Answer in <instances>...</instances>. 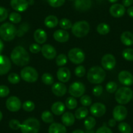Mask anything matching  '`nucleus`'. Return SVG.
<instances>
[{
	"mask_svg": "<svg viewBox=\"0 0 133 133\" xmlns=\"http://www.w3.org/2000/svg\"><path fill=\"white\" fill-rule=\"evenodd\" d=\"M11 59L15 65L18 66H24L29 62L30 56L24 47L18 46L12 50L11 54Z\"/></svg>",
	"mask_w": 133,
	"mask_h": 133,
	"instance_id": "obj_1",
	"label": "nucleus"
},
{
	"mask_svg": "<svg viewBox=\"0 0 133 133\" xmlns=\"http://www.w3.org/2000/svg\"><path fill=\"white\" fill-rule=\"evenodd\" d=\"M106 77V72L104 69L99 66L91 67L88 71L87 78L90 83L93 84H98L103 82Z\"/></svg>",
	"mask_w": 133,
	"mask_h": 133,
	"instance_id": "obj_2",
	"label": "nucleus"
},
{
	"mask_svg": "<svg viewBox=\"0 0 133 133\" xmlns=\"http://www.w3.org/2000/svg\"><path fill=\"white\" fill-rule=\"evenodd\" d=\"M16 27L12 24L6 22L0 25V37L5 41H11L16 36Z\"/></svg>",
	"mask_w": 133,
	"mask_h": 133,
	"instance_id": "obj_3",
	"label": "nucleus"
},
{
	"mask_svg": "<svg viewBox=\"0 0 133 133\" xmlns=\"http://www.w3.org/2000/svg\"><path fill=\"white\" fill-rule=\"evenodd\" d=\"M40 127V122L37 119L29 117L22 123L20 130L22 133H38Z\"/></svg>",
	"mask_w": 133,
	"mask_h": 133,
	"instance_id": "obj_4",
	"label": "nucleus"
},
{
	"mask_svg": "<svg viewBox=\"0 0 133 133\" xmlns=\"http://www.w3.org/2000/svg\"><path fill=\"white\" fill-rule=\"evenodd\" d=\"M133 91L130 88L127 87L120 88L116 91L115 98L117 103L121 105L126 104L132 98Z\"/></svg>",
	"mask_w": 133,
	"mask_h": 133,
	"instance_id": "obj_5",
	"label": "nucleus"
},
{
	"mask_svg": "<svg viewBox=\"0 0 133 133\" xmlns=\"http://www.w3.org/2000/svg\"><path fill=\"white\" fill-rule=\"evenodd\" d=\"M72 33L75 37L78 38H82L85 37L90 30V26L88 22L84 21H78L75 22L72 25Z\"/></svg>",
	"mask_w": 133,
	"mask_h": 133,
	"instance_id": "obj_6",
	"label": "nucleus"
},
{
	"mask_svg": "<svg viewBox=\"0 0 133 133\" xmlns=\"http://www.w3.org/2000/svg\"><path fill=\"white\" fill-rule=\"evenodd\" d=\"M20 77L26 82L33 83L37 80L39 74L32 66H25L20 72Z\"/></svg>",
	"mask_w": 133,
	"mask_h": 133,
	"instance_id": "obj_7",
	"label": "nucleus"
},
{
	"mask_svg": "<svg viewBox=\"0 0 133 133\" xmlns=\"http://www.w3.org/2000/svg\"><path fill=\"white\" fill-rule=\"evenodd\" d=\"M68 57L71 62L78 65L84 62L85 59V54L80 48H74L69 51Z\"/></svg>",
	"mask_w": 133,
	"mask_h": 133,
	"instance_id": "obj_8",
	"label": "nucleus"
},
{
	"mask_svg": "<svg viewBox=\"0 0 133 133\" xmlns=\"http://www.w3.org/2000/svg\"><path fill=\"white\" fill-rule=\"evenodd\" d=\"M85 91V87L80 82H75L71 84L69 88V93L73 97H81Z\"/></svg>",
	"mask_w": 133,
	"mask_h": 133,
	"instance_id": "obj_9",
	"label": "nucleus"
},
{
	"mask_svg": "<svg viewBox=\"0 0 133 133\" xmlns=\"http://www.w3.org/2000/svg\"><path fill=\"white\" fill-rule=\"evenodd\" d=\"M21 107V101L17 97L12 96L7 98V100L6 101V107L10 112H18V110H20Z\"/></svg>",
	"mask_w": 133,
	"mask_h": 133,
	"instance_id": "obj_10",
	"label": "nucleus"
},
{
	"mask_svg": "<svg viewBox=\"0 0 133 133\" xmlns=\"http://www.w3.org/2000/svg\"><path fill=\"white\" fill-rule=\"evenodd\" d=\"M116 64V60L114 56L110 54H105L101 59V65L103 68L105 70L113 69Z\"/></svg>",
	"mask_w": 133,
	"mask_h": 133,
	"instance_id": "obj_11",
	"label": "nucleus"
},
{
	"mask_svg": "<svg viewBox=\"0 0 133 133\" xmlns=\"http://www.w3.org/2000/svg\"><path fill=\"white\" fill-rule=\"evenodd\" d=\"M107 108L105 105L101 103H95L90 107V112L93 116L97 117H102L105 114Z\"/></svg>",
	"mask_w": 133,
	"mask_h": 133,
	"instance_id": "obj_12",
	"label": "nucleus"
},
{
	"mask_svg": "<svg viewBox=\"0 0 133 133\" xmlns=\"http://www.w3.org/2000/svg\"><path fill=\"white\" fill-rule=\"evenodd\" d=\"M127 110L124 106H116L113 110L114 119L116 121H122L127 117Z\"/></svg>",
	"mask_w": 133,
	"mask_h": 133,
	"instance_id": "obj_13",
	"label": "nucleus"
},
{
	"mask_svg": "<svg viewBox=\"0 0 133 133\" xmlns=\"http://www.w3.org/2000/svg\"><path fill=\"white\" fill-rule=\"evenodd\" d=\"M11 69V62L6 56L0 55V75H5Z\"/></svg>",
	"mask_w": 133,
	"mask_h": 133,
	"instance_id": "obj_14",
	"label": "nucleus"
},
{
	"mask_svg": "<svg viewBox=\"0 0 133 133\" xmlns=\"http://www.w3.org/2000/svg\"><path fill=\"white\" fill-rule=\"evenodd\" d=\"M118 80L121 84L124 85H131L133 84V76L127 71H122L119 73Z\"/></svg>",
	"mask_w": 133,
	"mask_h": 133,
	"instance_id": "obj_15",
	"label": "nucleus"
},
{
	"mask_svg": "<svg viewBox=\"0 0 133 133\" xmlns=\"http://www.w3.org/2000/svg\"><path fill=\"white\" fill-rule=\"evenodd\" d=\"M41 52L44 58L53 59L56 57L57 52L54 46L50 44H44L41 47Z\"/></svg>",
	"mask_w": 133,
	"mask_h": 133,
	"instance_id": "obj_16",
	"label": "nucleus"
},
{
	"mask_svg": "<svg viewBox=\"0 0 133 133\" xmlns=\"http://www.w3.org/2000/svg\"><path fill=\"white\" fill-rule=\"evenodd\" d=\"M11 6L17 12H24L28 9L29 3L27 0H11Z\"/></svg>",
	"mask_w": 133,
	"mask_h": 133,
	"instance_id": "obj_17",
	"label": "nucleus"
},
{
	"mask_svg": "<svg viewBox=\"0 0 133 133\" xmlns=\"http://www.w3.org/2000/svg\"><path fill=\"white\" fill-rule=\"evenodd\" d=\"M125 8L123 5L116 3L110 8V13L113 17L120 18L125 15Z\"/></svg>",
	"mask_w": 133,
	"mask_h": 133,
	"instance_id": "obj_18",
	"label": "nucleus"
},
{
	"mask_svg": "<svg viewBox=\"0 0 133 133\" xmlns=\"http://www.w3.org/2000/svg\"><path fill=\"white\" fill-rule=\"evenodd\" d=\"M71 71L66 67H60L57 72V78L61 82H67L71 78Z\"/></svg>",
	"mask_w": 133,
	"mask_h": 133,
	"instance_id": "obj_19",
	"label": "nucleus"
},
{
	"mask_svg": "<svg viewBox=\"0 0 133 133\" xmlns=\"http://www.w3.org/2000/svg\"><path fill=\"white\" fill-rule=\"evenodd\" d=\"M92 5L91 0H75V7L77 11L84 12L91 8Z\"/></svg>",
	"mask_w": 133,
	"mask_h": 133,
	"instance_id": "obj_20",
	"label": "nucleus"
},
{
	"mask_svg": "<svg viewBox=\"0 0 133 133\" xmlns=\"http://www.w3.org/2000/svg\"><path fill=\"white\" fill-rule=\"evenodd\" d=\"M54 38L59 43H66L69 39V34L64 29H58L54 33Z\"/></svg>",
	"mask_w": 133,
	"mask_h": 133,
	"instance_id": "obj_21",
	"label": "nucleus"
},
{
	"mask_svg": "<svg viewBox=\"0 0 133 133\" xmlns=\"http://www.w3.org/2000/svg\"><path fill=\"white\" fill-rule=\"evenodd\" d=\"M52 91L57 97H62L66 93V87L63 83L56 82L52 85Z\"/></svg>",
	"mask_w": 133,
	"mask_h": 133,
	"instance_id": "obj_22",
	"label": "nucleus"
},
{
	"mask_svg": "<svg viewBox=\"0 0 133 133\" xmlns=\"http://www.w3.org/2000/svg\"><path fill=\"white\" fill-rule=\"evenodd\" d=\"M33 37L37 44H44L47 39L46 33L42 29H37L34 32Z\"/></svg>",
	"mask_w": 133,
	"mask_h": 133,
	"instance_id": "obj_23",
	"label": "nucleus"
},
{
	"mask_svg": "<svg viewBox=\"0 0 133 133\" xmlns=\"http://www.w3.org/2000/svg\"><path fill=\"white\" fill-rule=\"evenodd\" d=\"M61 121L65 126L70 127L75 122V116L71 112H66L61 116Z\"/></svg>",
	"mask_w": 133,
	"mask_h": 133,
	"instance_id": "obj_24",
	"label": "nucleus"
},
{
	"mask_svg": "<svg viewBox=\"0 0 133 133\" xmlns=\"http://www.w3.org/2000/svg\"><path fill=\"white\" fill-rule=\"evenodd\" d=\"M48 133H66V129L64 125L59 123H52L48 129Z\"/></svg>",
	"mask_w": 133,
	"mask_h": 133,
	"instance_id": "obj_25",
	"label": "nucleus"
},
{
	"mask_svg": "<svg viewBox=\"0 0 133 133\" xmlns=\"http://www.w3.org/2000/svg\"><path fill=\"white\" fill-rule=\"evenodd\" d=\"M65 110V106L62 102L57 101L54 103L51 107V110L53 114L56 116H61L64 113Z\"/></svg>",
	"mask_w": 133,
	"mask_h": 133,
	"instance_id": "obj_26",
	"label": "nucleus"
},
{
	"mask_svg": "<svg viewBox=\"0 0 133 133\" xmlns=\"http://www.w3.org/2000/svg\"><path fill=\"white\" fill-rule=\"evenodd\" d=\"M121 41L124 45L131 46L133 44V34L130 31H125L121 34Z\"/></svg>",
	"mask_w": 133,
	"mask_h": 133,
	"instance_id": "obj_27",
	"label": "nucleus"
},
{
	"mask_svg": "<svg viewBox=\"0 0 133 133\" xmlns=\"http://www.w3.org/2000/svg\"><path fill=\"white\" fill-rule=\"evenodd\" d=\"M58 24V19L54 15H49L44 20V25L48 28H56Z\"/></svg>",
	"mask_w": 133,
	"mask_h": 133,
	"instance_id": "obj_28",
	"label": "nucleus"
},
{
	"mask_svg": "<svg viewBox=\"0 0 133 133\" xmlns=\"http://www.w3.org/2000/svg\"><path fill=\"white\" fill-rule=\"evenodd\" d=\"M88 113H89V111H88V108H86L85 107H80L75 111V118L79 120L88 117Z\"/></svg>",
	"mask_w": 133,
	"mask_h": 133,
	"instance_id": "obj_29",
	"label": "nucleus"
},
{
	"mask_svg": "<svg viewBox=\"0 0 133 133\" xmlns=\"http://www.w3.org/2000/svg\"><path fill=\"white\" fill-rule=\"evenodd\" d=\"M110 26L105 23H101L97 27V32L101 35H107L110 32Z\"/></svg>",
	"mask_w": 133,
	"mask_h": 133,
	"instance_id": "obj_30",
	"label": "nucleus"
},
{
	"mask_svg": "<svg viewBox=\"0 0 133 133\" xmlns=\"http://www.w3.org/2000/svg\"><path fill=\"white\" fill-rule=\"evenodd\" d=\"M96 125V120L94 117L91 116L85 117L84 121V127L87 130H91L93 128L95 127Z\"/></svg>",
	"mask_w": 133,
	"mask_h": 133,
	"instance_id": "obj_31",
	"label": "nucleus"
},
{
	"mask_svg": "<svg viewBox=\"0 0 133 133\" xmlns=\"http://www.w3.org/2000/svg\"><path fill=\"white\" fill-rule=\"evenodd\" d=\"M29 29V25L27 22L23 23L19 27L18 29L16 31V36L18 37L24 36L25 33H26L28 31Z\"/></svg>",
	"mask_w": 133,
	"mask_h": 133,
	"instance_id": "obj_32",
	"label": "nucleus"
},
{
	"mask_svg": "<svg viewBox=\"0 0 133 133\" xmlns=\"http://www.w3.org/2000/svg\"><path fill=\"white\" fill-rule=\"evenodd\" d=\"M78 103L76 98L73 97H68L65 101V106L69 110H73L77 107Z\"/></svg>",
	"mask_w": 133,
	"mask_h": 133,
	"instance_id": "obj_33",
	"label": "nucleus"
},
{
	"mask_svg": "<svg viewBox=\"0 0 133 133\" xmlns=\"http://www.w3.org/2000/svg\"><path fill=\"white\" fill-rule=\"evenodd\" d=\"M41 119L46 123H52L54 121L53 114L49 111H44L42 113Z\"/></svg>",
	"mask_w": 133,
	"mask_h": 133,
	"instance_id": "obj_34",
	"label": "nucleus"
},
{
	"mask_svg": "<svg viewBox=\"0 0 133 133\" xmlns=\"http://www.w3.org/2000/svg\"><path fill=\"white\" fill-rule=\"evenodd\" d=\"M59 26L61 27V29H64V30L71 29L72 25H73L71 20L67 18H62L59 22Z\"/></svg>",
	"mask_w": 133,
	"mask_h": 133,
	"instance_id": "obj_35",
	"label": "nucleus"
},
{
	"mask_svg": "<svg viewBox=\"0 0 133 133\" xmlns=\"http://www.w3.org/2000/svg\"><path fill=\"white\" fill-rule=\"evenodd\" d=\"M42 82L46 85H52L54 82V79L53 76L50 73H44L43 74L41 77Z\"/></svg>",
	"mask_w": 133,
	"mask_h": 133,
	"instance_id": "obj_36",
	"label": "nucleus"
},
{
	"mask_svg": "<svg viewBox=\"0 0 133 133\" xmlns=\"http://www.w3.org/2000/svg\"><path fill=\"white\" fill-rule=\"evenodd\" d=\"M67 63V57L64 54H61L56 57V63L58 66H63Z\"/></svg>",
	"mask_w": 133,
	"mask_h": 133,
	"instance_id": "obj_37",
	"label": "nucleus"
},
{
	"mask_svg": "<svg viewBox=\"0 0 133 133\" xmlns=\"http://www.w3.org/2000/svg\"><path fill=\"white\" fill-rule=\"evenodd\" d=\"M122 56L125 60L129 61H133V49L126 48L122 52Z\"/></svg>",
	"mask_w": 133,
	"mask_h": 133,
	"instance_id": "obj_38",
	"label": "nucleus"
},
{
	"mask_svg": "<svg viewBox=\"0 0 133 133\" xmlns=\"http://www.w3.org/2000/svg\"><path fill=\"white\" fill-rule=\"evenodd\" d=\"M118 129L121 133H130L131 127L128 123L125 122H121L119 124Z\"/></svg>",
	"mask_w": 133,
	"mask_h": 133,
	"instance_id": "obj_39",
	"label": "nucleus"
},
{
	"mask_svg": "<svg viewBox=\"0 0 133 133\" xmlns=\"http://www.w3.org/2000/svg\"><path fill=\"white\" fill-rule=\"evenodd\" d=\"M9 20L12 23V24H18L21 22L22 20V16L18 12H11L9 16Z\"/></svg>",
	"mask_w": 133,
	"mask_h": 133,
	"instance_id": "obj_40",
	"label": "nucleus"
},
{
	"mask_svg": "<svg viewBox=\"0 0 133 133\" xmlns=\"http://www.w3.org/2000/svg\"><path fill=\"white\" fill-rule=\"evenodd\" d=\"M35 104L34 103L31 101H27L24 102L22 104V108L24 110L25 112H32L33 110L35 109Z\"/></svg>",
	"mask_w": 133,
	"mask_h": 133,
	"instance_id": "obj_41",
	"label": "nucleus"
},
{
	"mask_svg": "<svg viewBox=\"0 0 133 133\" xmlns=\"http://www.w3.org/2000/svg\"><path fill=\"white\" fill-rule=\"evenodd\" d=\"M8 81L12 84H18L20 81V77L18 74L12 72L8 76Z\"/></svg>",
	"mask_w": 133,
	"mask_h": 133,
	"instance_id": "obj_42",
	"label": "nucleus"
},
{
	"mask_svg": "<svg viewBox=\"0 0 133 133\" xmlns=\"http://www.w3.org/2000/svg\"><path fill=\"white\" fill-rule=\"evenodd\" d=\"M106 89L110 93H115L117 89V84L115 82H109L106 85Z\"/></svg>",
	"mask_w": 133,
	"mask_h": 133,
	"instance_id": "obj_43",
	"label": "nucleus"
},
{
	"mask_svg": "<svg viewBox=\"0 0 133 133\" xmlns=\"http://www.w3.org/2000/svg\"><path fill=\"white\" fill-rule=\"evenodd\" d=\"M65 0H48V3L54 8L60 7L65 3Z\"/></svg>",
	"mask_w": 133,
	"mask_h": 133,
	"instance_id": "obj_44",
	"label": "nucleus"
},
{
	"mask_svg": "<svg viewBox=\"0 0 133 133\" xmlns=\"http://www.w3.org/2000/svg\"><path fill=\"white\" fill-rule=\"evenodd\" d=\"M80 103L84 107H88L92 104V99L89 95H82L80 98Z\"/></svg>",
	"mask_w": 133,
	"mask_h": 133,
	"instance_id": "obj_45",
	"label": "nucleus"
},
{
	"mask_svg": "<svg viewBox=\"0 0 133 133\" xmlns=\"http://www.w3.org/2000/svg\"><path fill=\"white\" fill-rule=\"evenodd\" d=\"M21 123L20 122V121L17 119H11V121L9 123V127L11 128L12 130H18L21 127Z\"/></svg>",
	"mask_w": 133,
	"mask_h": 133,
	"instance_id": "obj_46",
	"label": "nucleus"
},
{
	"mask_svg": "<svg viewBox=\"0 0 133 133\" xmlns=\"http://www.w3.org/2000/svg\"><path fill=\"white\" fill-rule=\"evenodd\" d=\"M85 72H86V71H85V67L82 65H80L75 69V75L78 78L83 77L85 75Z\"/></svg>",
	"mask_w": 133,
	"mask_h": 133,
	"instance_id": "obj_47",
	"label": "nucleus"
},
{
	"mask_svg": "<svg viewBox=\"0 0 133 133\" xmlns=\"http://www.w3.org/2000/svg\"><path fill=\"white\" fill-rule=\"evenodd\" d=\"M9 93L10 90L8 87L4 85H0V97H6L9 95Z\"/></svg>",
	"mask_w": 133,
	"mask_h": 133,
	"instance_id": "obj_48",
	"label": "nucleus"
},
{
	"mask_svg": "<svg viewBox=\"0 0 133 133\" xmlns=\"http://www.w3.org/2000/svg\"><path fill=\"white\" fill-rule=\"evenodd\" d=\"M8 17V11L5 8L0 7V22L5 21Z\"/></svg>",
	"mask_w": 133,
	"mask_h": 133,
	"instance_id": "obj_49",
	"label": "nucleus"
},
{
	"mask_svg": "<svg viewBox=\"0 0 133 133\" xmlns=\"http://www.w3.org/2000/svg\"><path fill=\"white\" fill-rule=\"evenodd\" d=\"M29 51L33 54H37L41 51V47L39 44L33 43L29 46Z\"/></svg>",
	"mask_w": 133,
	"mask_h": 133,
	"instance_id": "obj_50",
	"label": "nucleus"
},
{
	"mask_svg": "<svg viewBox=\"0 0 133 133\" xmlns=\"http://www.w3.org/2000/svg\"><path fill=\"white\" fill-rule=\"evenodd\" d=\"M103 88L102 85H98L94 87L93 89V94L96 97H98L103 93Z\"/></svg>",
	"mask_w": 133,
	"mask_h": 133,
	"instance_id": "obj_51",
	"label": "nucleus"
},
{
	"mask_svg": "<svg viewBox=\"0 0 133 133\" xmlns=\"http://www.w3.org/2000/svg\"><path fill=\"white\" fill-rule=\"evenodd\" d=\"M95 133H113V132L108 127L103 126L98 128Z\"/></svg>",
	"mask_w": 133,
	"mask_h": 133,
	"instance_id": "obj_52",
	"label": "nucleus"
},
{
	"mask_svg": "<svg viewBox=\"0 0 133 133\" xmlns=\"http://www.w3.org/2000/svg\"><path fill=\"white\" fill-rule=\"evenodd\" d=\"M122 3L124 7H130L133 3V0H123Z\"/></svg>",
	"mask_w": 133,
	"mask_h": 133,
	"instance_id": "obj_53",
	"label": "nucleus"
},
{
	"mask_svg": "<svg viewBox=\"0 0 133 133\" xmlns=\"http://www.w3.org/2000/svg\"><path fill=\"white\" fill-rule=\"evenodd\" d=\"M108 125H109L110 127H114L115 125H116V121L114 119H110L108 121Z\"/></svg>",
	"mask_w": 133,
	"mask_h": 133,
	"instance_id": "obj_54",
	"label": "nucleus"
},
{
	"mask_svg": "<svg viewBox=\"0 0 133 133\" xmlns=\"http://www.w3.org/2000/svg\"><path fill=\"white\" fill-rule=\"evenodd\" d=\"M127 14L129 15V16L131 18H133V6L132 7H130L127 9Z\"/></svg>",
	"mask_w": 133,
	"mask_h": 133,
	"instance_id": "obj_55",
	"label": "nucleus"
},
{
	"mask_svg": "<svg viewBox=\"0 0 133 133\" xmlns=\"http://www.w3.org/2000/svg\"><path fill=\"white\" fill-rule=\"evenodd\" d=\"M3 49V42H2V41L0 39V55H1V53H2Z\"/></svg>",
	"mask_w": 133,
	"mask_h": 133,
	"instance_id": "obj_56",
	"label": "nucleus"
},
{
	"mask_svg": "<svg viewBox=\"0 0 133 133\" xmlns=\"http://www.w3.org/2000/svg\"><path fill=\"white\" fill-rule=\"evenodd\" d=\"M72 133H85L84 131H83L82 130H80V129H76V130H74Z\"/></svg>",
	"mask_w": 133,
	"mask_h": 133,
	"instance_id": "obj_57",
	"label": "nucleus"
},
{
	"mask_svg": "<svg viewBox=\"0 0 133 133\" xmlns=\"http://www.w3.org/2000/svg\"><path fill=\"white\" fill-rule=\"evenodd\" d=\"M28 3H29V5H33V4H34V3H35V2H34V0H29V1H28Z\"/></svg>",
	"mask_w": 133,
	"mask_h": 133,
	"instance_id": "obj_58",
	"label": "nucleus"
},
{
	"mask_svg": "<svg viewBox=\"0 0 133 133\" xmlns=\"http://www.w3.org/2000/svg\"><path fill=\"white\" fill-rule=\"evenodd\" d=\"M108 1L109 2H110V3H116V2H117L118 0H108Z\"/></svg>",
	"mask_w": 133,
	"mask_h": 133,
	"instance_id": "obj_59",
	"label": "nucleus"
},
{
	"mask_svg": "<svg viewBox=\"0 0 133 133\" xmlns=\"http://www.w3.org/2000/svg\"><path fill=\"white\" fill-rule=\"evenodd\" d=\"M2 118H3V114H2V112L0 111V121H2Z\"/></svg>",
	"mask_w": 133,
	"mask_h": 133,
	"instance_id": "obj_60",
	"label": "nucleus"
},
{
	"mask_svg": "<svg viewBox=\"0 0 133 133\" xmlns=\"http://www.w3.org/2000/svg\"><path fill=\"white\" fill-rule=\"evenodd\" d=\"M69 1H70V2H75V0H69Z\"/></svg>",
	"mask_w": 133,
	"mask_h": 133,
	"instance_id": "obj_61",
	"label": "nucleus"
},
{
	"mask_svg": "<svg viewBox=\"0 0 133 133\" xmlns=\"http://www.w3.org/2000/svg\"><path fill=\"white\" fill-rule=\"evenodd\" d=\"M132 101H133V96H132Z\"/></svg>",
	"mask_w": 133,
	"mask_h": 133,
	"instance_id": "obj_62",
	"label": "nucleus"
}]
</instances>
